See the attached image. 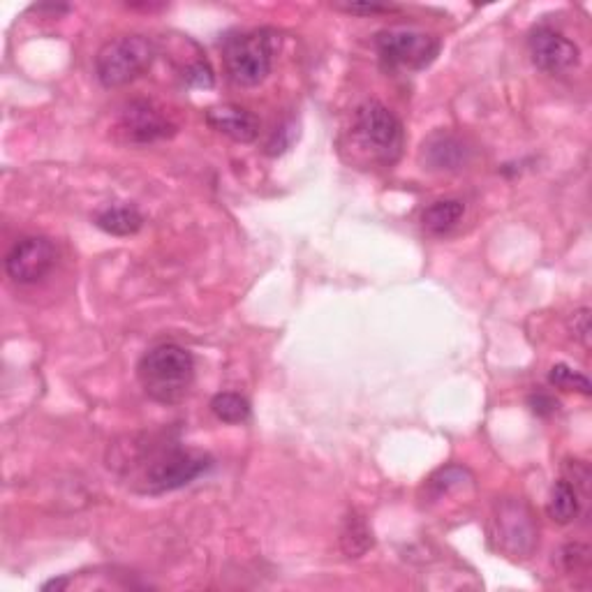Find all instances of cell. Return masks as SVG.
Listing matches in <instances>:
<instances>
[{
    "label": "cell",
    "instance_id": "6da1fadb",
    "mask_svg": "<svg viewBox=\"0 0 592 592\" xmlns=\"http://www.w3.org/2000/svg\"><path fill=\"white\" fill-rule=\"evenodd\" d=\"M137 377L148 398L162 405H176L188 396L195 382V359L176 343L155 345L139 359Z\"/></svg>",
    "mask_w": 592,
    "mask_h": 592
},
{
    "label": "cell",
    "instance_id": "7a4b0ae2",
    "mask_svg": "<svg viewBox=\"0 0 592 592\" xmlns=\"http://www.w3.org/2000/svg\"><path fill=\"white\" fill-rule=\"evenodd\" d=\"M211 468V458L202 451H190L181 447L148 449L142 472H139V491L148 495H160L188 486L202 472Z\"/></svg>",
    "mask_w": 592,
    "mask_h": 592
},
{
    "label": "cell",
    "instance_id": "3957f363",
    "mask_svg": "<svg viewBox=\"0 0 592 592\" xmlns=\"http://www.w3.org/2000/svg\"><path fill=\"white\" fill-rule=\"evenodd\" d=\"M352 139L370 162L391 165L398 160L403 148V125L396 114L380 102H364L354 114Z\"/></svg>",
    "mask_w": 592,
    "mask_h": 592
},
{
    "label": "cell",
    "instance_id": "277c9868",
    "mask_svg": "<svg viewBox=\"0 0 592 592\" xmlns=\"http://www.w3.org/2000/svg\"><path fill=\"white\" fill-rule=\"evenodd\" d=\"M153 42L144 35H123L102 44L95 56V74L105 88H121L151 68Z\"/></svg>",
    "mask_w": 592,
    "mask_h": 592
},
{
    "label": "cell",
    "instance_id": "5b68a950",
    "mask_svg": "<svg viewBox=\"0 0 592 592\" xmlns=\"http://www.w3.org/2000/svg\"><path fill=\"white\" fill-rule=\"evenodd\" d=\"M276 40L269 31L239 33L225 40L222 56L229 79L239 86H257L269 77L273 68Z\"/></svg>",
    "mask_w": 592,
    "mask_h": 592
},
{
    "label": "cell",
    "instance_id": "8992f818",
    "mask_svg": "<svg viewBox=\"0 0 592 592\" xmlns=\"http://www.w3.org/2000/svg\"><path fill=\"white\" fill-rule=\"evenodd\" d=\"M491 539L495 549L509 558H528L537 544V523L530 507L518 498L500 500L491 516Z\"/></svg>",
    "mask_w": 592,
    "mask_h": 592
},
{
    "label": "cell",
    "instance_id": "52a82bcc",
    "mask_svg": "<svg viewBox=\"0 0 592 592\" xmlns=\"http://www.w3.org/2000/svg\"><path fill=\"white\" fill-rule=\"evenodd\" d=\"M375 47L384 68L389 70H424L440 54L438 37L421 31H410V28L382 31L377 35Z\"/></svg>",
    "mask_w": 592,
    "mask_h": 592
},
{
    "label": "cell",
    "instance_id": "ba28073f",
    "mask_svg": "<svg viewBox=\"0 0 592 592\" xmlns=\"http://www.w3.org/2000/svg\"><path fill=\"white\" fill-rule=\"evenodd\" d=\"M56 264L54 243L44 236H24L5 257V271L14 283L33 285L42 280Z\"/></svg>",
    "mask_w": 592,
    "mask_h": 592
},
{
    "label": "cell",
    "instance_id": "9c48e42d",
    "mask_svg": "<svg viewBox=\"0 0 592 592\" xmlns=\"http://www.w3.org/2000/svg\"><path fill=\"white\" fill-rule=\"evenodd\" d=\"M530 58L539 70L546 74H562L574 70L581 61V51L576 44L549 26H539L528 40Z\"/></svg>",
    "mask_w": 592,
    "mask_h": 592
},
{
    "label": "cell",
    "instance_id": "30bf717a",
    "mask_svg": "<svg viewBox=\"0 0 592 592\" xmlns=\"http://www.w3.org/2000/svg\"><path fill=\"white\" fill-rule=\"evenodd\" d=\"M121 130L132 144H153L158 139L174 135V125L167 116H162L151 102H130L121 114Z\"/></svg>",
    "mask_w": 592,
    "mask_h": 592
},
{
    "label": "cell",
    "instance_id": "8fae6325",
    "mask_svg": "<svg viewBox=\"0 0 592 592\" xmlns=\"http://www.w3.org/2000/svg\"><path fill=\"white\" fill-rule=\"evenodd\" d=\"M206 123L211 125L213 130H218L220 135L239 144H250L255 142L259 135V118L253 111L243 109L239 105H218L206 111Z\"/></svg>",
    "mask_w": 592,
    "mask_h": 592
},
{
    "label": "cell",
    "instance_id": "7c38bea8",
    "mask_svg": "<svg viewBox=\"0 0 592 592\" xmlns=\"http://www.w3.org/2000/svg\"><path fill=\"white\" fill-rule=\"evenodd\" d=\"M470 158L468 146L454 135H435L424 144V160L431 169H461Z\"/></svg>",
    "mask_w": 592,
    "mask_h": 592
},
{
    "label": "cell",
    "instance_id": "4fadbf2b",
    "mask_svg": "<svg viewBox=\"0 0 592 592\" xmlns=\"http://www.w3.org/2000/svg\"><path fill=\"white\" fill-rule=\"evenodd\" d=\"M95 225L111 236H130L142 229L144 216L135 206H107L95 216Z\"/></svg>",
    "mask_w": 592,
    "mask_h": 592
},
{
    "label": "cell",
    "instance_id": "5bb4252c",
    "mask_svg": "<svg viewBox=\"0 0 592 592\" xmlns=\"http://www.w3.org/2000/svg\"><path fill=\"white\" fill-rule=\"evenodd\" d=\"M340 549L350 558H361L373 549V530L361 514L350 512L345 516L343 530H340Z\"/></svg>",
    "mask_w": 592,
    "mask_h": 592
},
{
    "label": "cell",
    "instance_id": "9a60e30c",
    "mask_svg": "<svg viewBox=\"0 0 592 592\" xmlns=\"http://www.w3.org/2000/svg\"><path fill=\"white\" fill-rule=\"evenodd\" d=\"M546 514L560 525L572 523L574 518L579 516V491H576L572 481L569 479L555 481L551 488L549 502H546Z\"/></svg>",
    "mask_w": 592,
    "mask_h": 592
},
{
    "label": "cell",
    "instance_id": "2e32d148",
    "mask_svg": "<svg viewBox=\"0 0 592 592\" xmlns=\"http://www.w3.org/2000/svg\"><path fill=\"white\" fill-rule=\"evenodd\" d=\"M465 216V206L458 199H438L421 213V222L431 234H447Z\"/></svg>",
    "mask_w": 592,
    "mask_h": 592
},
{
    "label": "cell",
    "instance_id": "e0dca14e",
    "mask_svg": "<svg viewBox=\"0 0 592 592\" xmlns=\"http://www.w3.org/2000/svg\"><path fill=\"white\" fill-rule=\"evenodd\" d=\"M211 410L225 424H243L250 419V403L239 394H218L211 401Z\"/></svg>",
    "mask_w": 592,
    "mask_h": 592
},
{
    "label": "cell",
    "instance_id": "ac0fdd59",
    "mask_svg": "<svg viewBox=\"0 0 592 592\" xmlns=\"http://www.w3.org/2000/svg\"><path fill=\"white\" fill-rule=\"evenodd\" d=\"M470 472L465 468H458V465H447L435 472V475L426 481V488L431 491L435 498H442L449 491H456V488H463L465 484H470Z\"/></svg>",
    "mask_w": 592,
    "mask_h": 592
},
{
    "label": "cell",
    "instance_id": "d6986e66",
    "mask_svg": "<svg viewBox=\"0 0 592 592\" xmlns=\"http://www.w3.org/2000/svg\"><path fill=\"white\" fill-rule=\"evenodd\" d=\"M549 382L553 384V387H558L562 391H576V394H581V396L592 394L588 377L579 373V370L569 368L567 364H555L549 370Z\"/></svg>",
    "mask_w": 592,
    "mask_h": 592
},
{
    "label": "cell",
    "instance_id": "ffe728a7",
    "mask_svg": "<svg viewBox=\"0 0 592 592\" xmlns=\"http://www.w3.org/2000/svg\"><path fill=\"white\" fill-rule=\"evenodd\" d=\"M558 562H560L562 572H567V574L581 572V569H586L588 562H590V549L583 544L562 546V549L558 551Z\"/></svg>",
    "mask_w": 592,
    "mask_h": 592
},
{
    "label": "cell",
    "instance_id": "44dd1931",
    "mask_svg": "<svg viewBox=\"0 0 592 592\" xmlns=\"http://www.w3.org/2000/svg\"><path fill=\"white\" fill-rule=\"evenodd\" d=\"M569 331L579 343L590 350L592 345V324H590V308H576L569 317Z\"/></svg>",
    "mask_w": 592,
    "mask_h": 592
},
{
    "label": "cell",
    "instance_id": "7402d4cb",
    "mask_svg": "<svg viewBox=\"0 0 592 592\" xmlns=\"http://www.w3.org/2000/svg\"><path fill=\"white\" fill-rule=\"evenodd\" d=\"M183 81L188 86H195V88H213V84H216V77H213V70H211L209 63L195 61L190 65V68L183 70Z\"/></svg>",
    "mask_w": 592,
    "mask_h": 592
},
{
    "label": "cell",
    "instance_id": "603a6c76",
    "mask_svg": "<svg viewBox=\"0 0 592 592\" xmlns=\"http://www.w3.org/2000/svg\"><path fill=\"white\" fill-rule=\"evenodd\" d=\"M530 407H532V412L539 414V417H549V414L558 412V401L551 398L549 394H537V396L530 398Z\"/></svg>",
    "mask_w": 592,
    "mask_h": 592
},
{
    "label": "cell",
    "instance_id": "cb8c5ba5",
    "mask_svg": "<svg viewBox=\"0 0 592 592\" xmlns=\"http://www.w3.org/2000/svg\"><path fill=\"white\" fill-rule=\"evenodd\" d=\"M333 7H336V10H343L347 14H382V12L394 10L391 5H377V3H366V5L352 3V5H333Z\"/></svg>",
    "mask_w": 592,
    "mask_h": 592
}]
</instances>
